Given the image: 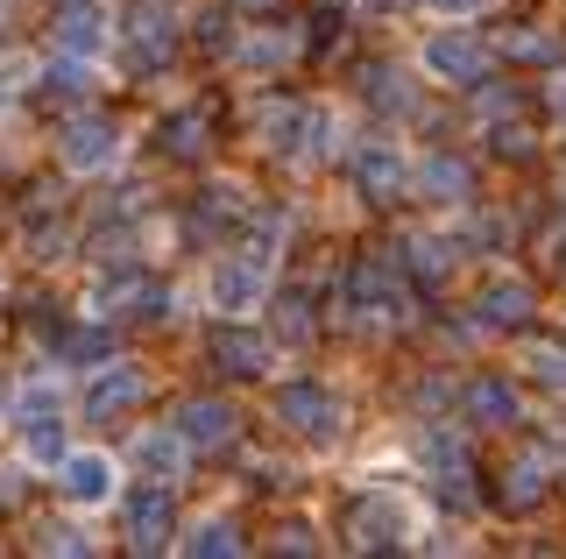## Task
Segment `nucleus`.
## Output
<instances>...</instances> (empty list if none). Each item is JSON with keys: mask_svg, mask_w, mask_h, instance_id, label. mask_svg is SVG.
<instances>
[{"mask_svg": "<svg viewBox=\"0 0 566 559\" xmlns=\"http://www.w3.org/2000/svg\"><path fill=\"white\" fill-rule=\"evenodd\" d=\"M432 475H439V503L447 510H474V488H468V453L432 440Z\"/></svg>", "mask_w": 566, "mask_h": 559, "instance_id": "obj_17", "label": "nucleus"}, {"mask_svg": "<svg viewBox=\"0 0 566 559\" xmlns=\"http://www.w3.org/2000/svg\"><path fill=\"white\" fill-rule=\"evenodd\" d=\"M114 461L106 453H64L57 461V488H64V503H78V510H93V503H114Z\"/></svg>", "mask_w": 566, "mask_h": 559, "instance_id": "obj_9", "label": "nucleus"}, {"mask_svg": "<svg viewBox=\"0 0 566 559\" xmlns=\"http://www.w3.org/2000/svg\"><path fill=\"white\" fill-rule=\"evenodd\" d=\"M199 114H177V120H164V149H177V156H199L206 143H199Z\"/></svg>", "mask_w": 566, "mask_h": 559, "instance_id": "obj_24", "label": "nucleus"}, {"mask_svg": "<svg viewBox=\"0 0 566 559\" xmlns=\"http://www.w3.org/2000/svg\"><path fill=\"white\" fill-rule=\"evenodd\" d=\"M553 107H559V114H566V78H559V93H553Z\"/></svg>", "mask_w": 566, "mask_h": 559, "instance_id": "obj_31", "label": "nucleus"}, {"mask_svg": "<svg viewBox=\"0 0 566 559\" xmlns=\"http://www.w3.org/2000/svg\"><path fill=\"white\" fill-rule=\"evenodd\" d=\"M120 510H128V546H135V552H164V546H170V524H177V488H170L164 475L135 482Z\"/></svg>", "mask_w": 566, "mask_h": 559, "instance_id": "obj_1", "label": "nucleus"}, {"mask_svg": "<svg viewBox=\"0 0 566 559\" xmlns=\"http://www.w3.org/2000/svg\"><path fill=\"white\" fill-rule=\"evenodd\" d=\"M262 135H270V149H283V156H318L333 143V120L318 107H270L262 114Z\"/></svg>", "mask_w": 566, "mask_h": 559, "instance_id": "obj_6", "label": "nucleus"}, {"mask_svg": "<svg viewBox=\"0 0 566 559\" xmlns=\"http://www.w3.org/2000/svg\"><path fill=\"white\" fill-rule=\"evenodd\" d=\"M347 178H354V191H361L368 205H389L403 184H411V170H403V149L397 143H361L347 156Z\"/></svg>", "mask_w": 566, "mask_h": 559, "instance_id": "obj_4", "label": "nucleus"}, {"mask_svg": "<svg viewBox=\"0 0 566 559\" xmlns=\"http://www.w3.org/2000/svg\"><path fill=\"white\" fill-rule=\"evenodd\" d=\"M424 72L447 78V85H474L489 72V43H474L468 29H439V36L424 43Z\"/></svg>", "mask_w": 566, "mask_h": 559, "instance_id": "obj_7", "label": "nucleus"}, {"mask_svg": "<svg viewBox=\"0 0 566 559\" xmlns=\"http://www.w3.org/2000/svg\"><path fill=\"white\" fill-rule=\"evenodd\" d=\"M262 291H270V270H262V255H227L220 270H212V305L220 312H255Z\"/></svg>", "mask_w": 566, "mask_h": 559, "instance_id": "obj_8", "label": "nucleus"}, {"mask_svg": "<svg viewBox=\"0 0 566 559\" xmlns=\"http://www.w3.org/2000/svg\"><path fill=\"white\" fill-rule=\"evenodd\" d=\"M411 270L418 276H439V270H447V249H439V241H418V249H411Z\"/></svg>", "mask_w": 566, "mask_h": 559, "instance_id": "obj_29", "label": "nucleus"}, {"mask_svg": "<svg viewBox=\"0 0 566 559\" xmlns=\"http://www.w3.org/2000/svg\"><path fill=\"white\" fill-rule=\"evenodd\" d=\"M185 453H191V446H185V432L170 425V432H142L135 461L149 467V475H164V482H177V467H185Z\"/></svg>", "mask_w": 566, "mask_h": 559, "instance_id": "obj_20", "label": "nucleus"}, {"mask_svg": "<svg viewBox=\"0 0 566 559\" xmlns=\"http://www.w3.org/2000/svg\"><path fill=\"white\" fill-rule=\"evenodd\" d=\"M57 156H64V170H78V178H99V170H114V164H120L114 120H71V128L57 135Z\"/></svg>", "mask_w": 566, "mask_h": 559, "instance_id": "obj_5", "label": "nucleus"}, {"mask_svg": "<svg viewBox=\"0 0 566 559\" xmlns=\"http://www.w3.org/2000/svg\"><path fill=\"white\" fill-rule=\"evenodd\" d=\"M234 425H241V418L227 411V404H206V397H199V404H185V411H177V432H185V446H199V453H220V446H234Z\"/></svg>", "mask_w": 566, "mask_h": 559, "instance_id": "obj_14", "label": "nucleus"}, {"mask_svg": "<svg viewBox=\"0 0 566 559\" xmlns=\"http://www.w3.org/2000/svg\"><path fill=\"white\" fill-rule=\"evenodd\" d=\"M35 546H43V552H93L78 524H43V531H35Z\"/></svg>", "mask_w": 566, "mask_h": 559, "instance_id": "obj_25", "label": "nucleus"}, {"mask_svg": "<svg viewBox=\"0 0 566 559\" xmlns=\"http://www.w3.org/2000/svg\"><path fill=\"white\" fill-rule=\"evenodd\" d=\"M142 390H149V382H142L135 361H106V369L93 376V390H85V411H93V418H120V411L142 404Z\"/></svg>", "mask_w": 566, "mask_h": 559, "instance_id": "obj_13", "label": "nucleus"}, {"mask_svg": "<svg viewBox=\"0 0 566 559\" xmlns=\"http://www.w3.org/2000/svg\"><path fill=\"white\" fill-rule=\"evenodd\" d=\"M276 425L305 432V440H333L340 432V397L326 382H283L276 390Z\"/></svg>", "mask_w": 566, "mask_h": 559, "instance_id": "obj_2", "label": "nucleus"}, {"mask_svg": "<svg viewBox=\"0 0 566 559\" xmlns=\"http://www.w3.org/2000/svg\"><path fill=\"white\" fill-rule=\"evenodd\" d=\"M57 404H64V390H57V382H35V390L22 397V418H50Z\"/></svg>", "mask_w": 566, "mask_h": 559, "instance_id": "obj_27", "label": "nucleus"}, {"mask_svg": "<svg viewBox=\"0 0 566 559\" xmlns=\"http://www.w3.org/2000/svg\"><path fill=\"white\" fill-rule=\"evenodd\" d=\"M340 298H347V312H361V319H403V284H397V270L376 262V255L347 270Z\"/></svg>", "mask_w": 566, "mask_h": 559, "instance_id": "obj_3", "label": "nucleus"}, {"mask_svg": "<svg viewBox=\"0 0 566 559\" xmlns=\"http://www.w3.org/2000/svg\"><path fill=\"white\" fill-rule=\"evenodd\" d=\"M57 43L71 50V57H93V50L106 43V22H99L93 0H71V8L57 14Z\"/></svg>", "mask_w": 566, "mask_h": 559, "instance_id": "obj_18", "label": "nucleus"}, {"mask_svg": "<svg viewBox=\"0 0 566 559\" xmlns=\"http://www.w3.org/2000/svg\"><path fill=\"white\" fill-rule=\"evenodd\" d=\"M185 552H191V559H220V552L234 559V552H241V524H227V517H206L199 531L185 538Z\"/></svg>", "mask_w": 566, "mask_h": 559, "instance_id": "obj_21", "label": "nucleus"}, {"mask_svg": "<svg viewBox=\"0 0 566 559\" xmlns=\"http://www.w3.org/2000/svg\"><path fill=\"white\" fill-rule=\"evenodd\" d=\"M418 184L432 191L439 205H460V199H468V191H474V170L460 164V156H432V164L418 170Z\"/></svg>", "mask_w": 566, "mask_h": 559, "instance_id": "obj_19", "label": "nucleus"}, {"mask_svg": "<svg viewBox=\"0 0 566 559\" xmlns=\"http://www.w3.org/2000/svg\"><path fill=\"white\" fill-rule=\"evenodd\" d=\"M22 440H29V461H43V467H57L64 461V432H57V418H22Z\"/></svg>", "mask_w": 566, "mask_h": 559, "instance_id": "obj_23", "label": "nucleus"}, {"mask_svg": "<svg viewBox=\"0 0 566 559\" xmlns=\"http://www.w3.org/2000/svg\"><path fill=\"white\" fill-rule=\"evenodd\" d=\"M531 305H538V298H531V284H524V276H495V284L482 291V305H474V312H482V326H489V334H503V326H524V319H531Z\"/></svg>", "mask_w": 566, "mask_h": 559, "instance_id": "obj_15", "label": "nucleus"}, {"mask_svg": "<svg viewBox=\"0 0 566 559\" xmlns=\"http://www.w3.org/2000/svg\"><path fill=\"white\" fill-rule=\"evenodd\" d=\"M468 418L474 425H517V390L503 376H474L468 382Z\"/></svg>", "mask_w": 566, "mask_h": 559, "instance_id": "obj_16", "label": "nucleus"}, {"mask_svg": "<svg viewBox=\"0 0 566 559\" xmlns=\"http://www.w3.org/2000/svg\"><path fill=\"white\" fill-rule=\"evenodd\" d=\"M531 369H538L545 390H566V347H538V355H531Z\"/></svg>", "mask_w": 566, "mask_h": 559, "instance_id": "obj_26", "label": "nucleus"}, {"mask_svg": "<svg viewBox=\"0 0 566 559\" xmlns=\"http://www.w3.org/2000/svg\"><path fill=\"white\" fill-rule=\"evenodd\" d=\"M503 496H510V510H531V503L545 496V461L538 453H524V461L503 475Z\"/></svg>", "mask_w": 566, "mask_h": 559, "instance_id": "obj_22", "label": "nucleus"}, {"mask_svg": "<svg viewBox=\"0 0 566 559\" xmlns=\"http://www.w3.org/2000/svg\"><path fill=\"white\" fill-rule=\"evenodd\" d=\"M424 8H439V14H482L489 0H424Z\"/></svg>", "mask_w": 566, "mask_h": 559, "instance_id": "obj_30", "label": "nucleus"}, {"mask_svg": "<svg viewBox=\"0 0 566 559\" xmlns=\"http://www.w3.org/2000/svg\"><path fill=\"white\" fill-rule=\"evenodd\" d=\"M241 8H270V0H241Z\"/></svg>", "mask_w": 566, "mask_h": 559, "instance_id": "obj_32", "label": "nucleus"}, {"mask_svg": "<svg viewBox=\"0 0 566 559\" xmlns=\"http://www.w3.org/2000/svg\"><path fill=\"white\" fill-rule=\"evenodd\" d=\"M503 50H510V57H531V64H545V57H553V36H510Z\"/></svg>", "mask_w": 566, "mask_h": 559, "instance_id": "obj_28", "label": "nucleus"}, {"mask_svg": "<svg viewBox=\"0 0 566 559\" xmlns=\"http://www.w3.org/2000/svg\"><path fill=\"white\" fill-rule=\"evenodd\" d=\"M354 546L361 552H389V546H403V538H411V510H403L397 496H368L361 510H354Z\"/></svg>", "mask_w": 566, "mask_h": 559, "instance_id": "obj_10", "label": "nucleus"}, {"mask_svg": "<svg viewBox=\"0 0 566 559\" xmlns=\"http://www.w3.org/2000/svg\"><path fill=\"white\" fill-rule=\"evenodd\" d=\"M120 36H128L142 57H170V43H177V8L170 0H128V14H120Z\"/></svg>", "mask_w": 566, "mask_h": 559, "instance_id": "obj_11", "label": "nucleus"}, {"mask_svg": "<svg viewBox=\"0 0 566 559\" xmlns=\"http://www.w3.org/2000/svg\"><path fill=\"white\" fill-rule=\"evenodd\" d=\"M212 361H220L227 376H241V382H255V376H270V340L255 334V326H241V319H227L220 334H212Z\"/></svg>", "mask_w": 566, "mask_h": 559, "instance_id": "obj_12", "label": "nucleus"}]
</instances>
